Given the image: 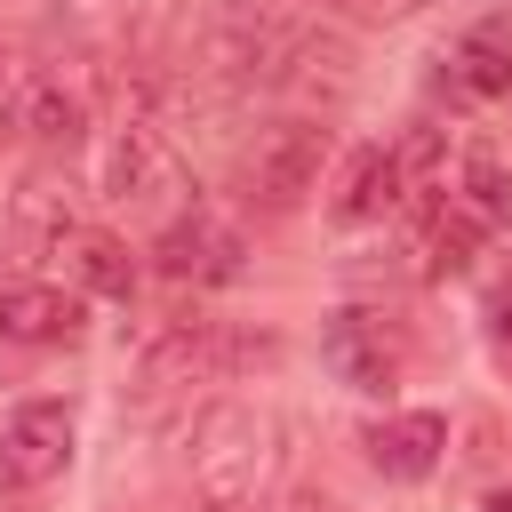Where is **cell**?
<instances>
[{
	"label": "cell",
	"mask_w": 512,
	"mask_h": 512,
	"mask_svg": "<svg viewBox=\"0 0 512 512\" xmlns=\"http://www.w3.org/2000/svg\"><path fill=\"white\" fill-rule=\"evenodd\" d=\"M272 480V416L248 400H216L192 424V488L208 512H256Z\"/></svg>",
	"instance_id": "cell-1"
},
{
	"label": "cell",
	"mask_w": 512,
	"mask_h": 512,
	"mask_svg": "<svg viewBox=\"0 0 512 512\" xmlns=\"http://www.w3.org/2000/svg\"><path fill=\"white\" fill-rule=\"evenodd\" d=\"M328 160H336V128L312 120V112H288V120L256 128V144L240 152V200L256 216H288L320 192Z\"/></svg>",
	"instance_id": "cell-2"
},
{
	"label": "cell",
	"mask_w": 512,
	"mask_h": 512,
	"mask_svg": "<svg viewBox=\"0 0 512 512\" xmlns=\"http://www.w3.org/2000/svg\"><path fill=\"white\" fill-rule=\"evenodd\" d=\"M320 360H328V376H336V384H352V392L384 400V392L408 376V336H400V320H392V312L344 304V312H328V328H320Z\"/></svg>",
	"instance_id": "cell-3"
},
{
	"label": "cell",
	"mask_w": 512,
	"mask_h": 512,
	"mask_svg": "<svg viewBox=\"0 0 512 512\" xmlns=\"http://www.w3.org/2000/svg\"><path fill=\"white\" fill-rule=\"evenodd\" d=\"M240 360H248V344L224 320H168L136 360V392L168 400V392H192V384H224Z\"/></svg>",
	"instance_id": "cell-4"
},
{
	"label": "cell",
	"mask_w": 512,
	"mask_h": 512,
	"mask_svg": "<svg viewBox=\"0 0 512 512\" xmlns=\"http://www.w3.org/2000/svg\"><path fill=\"white\" fill-rule=\"evenodd\" d=\"M72 448H80L72 400H24V408L0 416V480H8V488H48V480H64Z\"/></svg>",
	"instance_id": "cell-5"
},
{
	"label": "cell",
	"mask_w": 512,
	"mask_h": 512,
	"mask_svg": "<svg viewBox=\"0 0 512 512\" xmlns=\"http://www.w3.org/2000/svg\"><path fill=\"white\" fill-rule=\"evenodd\" d=\"M160 272L168 280H192V288H216V280H232L240 272V232L224 224V216H208V208H192V216H176L168 232H160Z\"/></svg>",
	"instance_id": "cell-6"
},
{
	"label": "cell",
	"mask_w": 512,
	"mask_h": 512,
	"mask_svg": "<svg viewBox=\"0 0 512 512\" xmlns=\"http://www.w3.org/2000/svg\"><path fill=\"white\" fill-rule=\"evenodd\" d=\"M48 256H64V272H72L80 296H104V304H128V296H136V256H128V240L104 232V224H64V232L48 240Z\"/></svg>",
	"instance_id": "cell-7"
},
{
	"label": "cell",
	"mask_w": 512,
	"mask_h": 512,
	"mask_svg": "<svg viewBox=\"0 0 512 512\" xmlns=\"http://www.w3.org/2000/svg\"><path fill=\"white\" fill-rule=\"evenodd\" d=\"M360 448H368V464H376L384 480H432L440 456H448V416H440V408H400V416L368 424Z\"/></svg>",
	"instance_id": "cell-8"
},
{
	"label": "cell",
	"mask_w": 512,
	"mask_h": 512,
	"mask_svg": "<svg viewBox=\"0 0 512 512\" xmlns=\"http://www.w3.org/2000/svg\"><path fill=\"white\" fill-rule=\"evenodd\" d=\"M0 336L8 344H64V336H80V296L64 280H8L0 288Z\"/></svg>",
	"instance_id": "cell-9"
},
{
	"label": "cell",
	"mask_w": 512,
	"mask_h": 512,
	"mask_svg": "<svg viewBox=\"0 0 512 512\" xmlns=\"http://www.w3.org/2000/svg\"><path fill=\"white\" fill-rule=\"evenodd\" d=\"M8 120H16L40 152H72V144H80V128H88V104H80V88H64L56 72H24V80H16Z\"/></svg>",
	"instance_id": "cell-10"
},
{
	"label": "cell",
	"mask_w": 512,
	"mask_h": 512,
	"mask_svg": "<svg viewBox=\"0 0 512 512\" xmlns=\"http://www.w3.org/2000/svg\"><path fill=\"white\" fill-rule=\"evenodd\" d=\"M168 184V128L160 120H120L112 144H104V192L112 200H152Z\"/></svg>",
	"instance_id": "cell-11"
},
{
	"label": "cell",
	"mask_w": 512,
	"mask_h": 512,
	"mask_svg": "<svg viewBox=\"0 0 512 512\" xmlns=\"http://www.w3.org/2000/svg\"><path fill=\"white\" fill-rule=\"evenodd\" d=\"M408 192H400V160L384 152V144H360L352 160H344V184H336V224H384L392 208H400Z\"/></svg>",
	"instance_id": "cell-12"
},
{
	"label": "cell",
	"mask_w": 512,
	"mask_h": 512,
	"mask_svg": "<svg viewBox=\"0 0 512 512\" xmlns=\"http://www.w3.org/2000/svg\"><path fill=\"white\" fill-rule=\"evenodd\" d=\"M448 208H456L480 240H512V168H504L496 152H464Z\"/></svg>",
	"instance_id": "cell-13"
},
{
	"label": "cell",
	"mask_w": 512,
	"mask_h": 512,
	"mask_svg": "<svg viewBox=\"0 0 512 512\" xmlns=\"http://www.w3.org/2000/svg\"><path fill=\"white\" fill-rule=\"evenodd\" d=\"M448 80H456L464 96H480V104L512 96V16H480V24L456 40V56H448Z\"/></svg>",
	"instance_id": "cell-14"
},
{
	"label": "cell",
	"mask_w": 512,
	"mask_h": 512,
	"mask_svg": "<svg viewBox=\"0 0 512 512\" xmlns=\"http://www.w3.org/2000/svg\"><path fill=\"white\" fill-rule=\"evenodd\" d=\"M392 160H400V192H408V200H432V192H448V184H440V128H408Z\"/></svg>",
	"instance_id": "cell-15"
},
{
	"label": "cell",
	"mask_w": 512,
	"mask_h": 512,
	"mask_svg": "<svg viewBox=\"0 0 512 512\" xmlns=\"http://www.w3.org/2000/svg\"><path fill=\"white\" fill-rule=\"evenodd\" d=\"M472 240H480V232H472L456 208H432V216H424V256H432V272H464V264H472Z\"/></svg>",
	"instance_id": "cell-16"
},
{
	"label": "cell",
	"mask_w": 512,
	"mask_h": 512,
	"mask_svg": "<svg viewBox=\"0 0 512 512\" xmlns=\"http://www.w3.org/2000/svg\"><path fill=\"white\" fill-rule=\"evenodd\" d=\"M280 512H352V504H344L336 488H288V496H280Z\"/></svg>",
	"instance_id": "cell-17"
},
{
	"label": "cell",
	"mask_w": 512,
	"mask_h": 512,
	"mask_svg": "<svg viewBox=\"0 0 512 512\" xmlns=\"http://www.w3.org/2000/svg\"><path fill=\"white\" fill-rule=\"evenodd\" d=\"M488 336H496V360L512 368V288L496 296V312H488Z\"/></svg>",
	"instance_id": "cell-18"
},
{
	"label": "cell",
	"mask_w": 512,
	"mask_h": 512,
	"mask_svg": "<svg viewBox=\"0 0 512 512\" xmlns=\"http://www.w3.org/2000/svg\"><path fill=\"white\" fill-rule=\"evenodd\" d=\"M352 16H368V24H392V16H408V8H424V0H344Z\"/></svg>",
	"instance_id": "cell-19"
},
{
	"label": "cell",
	"mask_w": 512,
	"mask_h": 512,
	"mask_svg": "<svg viewBox=\"0 0 512 512\" xmlns=\"http://www.w3.org/2000/svg\"><path fill=\"white\" fill-rule=\"evenodd\" d=\"M16 80H24V72H16V56H8V48H0V112H8V104H16Z\"/></svg>",
	"instance_id": "cell-20"
},
{
	"label": "cell",
	"mask_w": 512,
	"mask_h": 512,
	"mask_svg": "<svg viewBox=\"0 0 512 512\" xmlns=\"http://www.w3.org/2000/svg\"><path fill=\"white\" fill-rule=\"evenodd\" d=\"M480 512H512V496H488V504H480Z\"/></svg>",
	"instance_id": "cell-21"
}]
</instances>
